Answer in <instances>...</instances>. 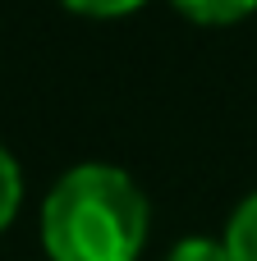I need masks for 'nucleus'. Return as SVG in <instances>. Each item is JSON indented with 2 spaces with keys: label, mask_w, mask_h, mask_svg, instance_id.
<instances>
[{
  "label": "nucleus",
  "mask_w": 257,
  "mask_h": 261,
  "mask_svg": "<svg viewBox=\"0 0 257 261\" xmlns=\"http://www.w3.org/2000/svg\"><path fill=\"white\" fill-rule=\"evenodd\" d=\"M18 197H23V179H18V165H14V156L0 147V229L14 220V211H18Z\"/></svg>",
  "instance_id": "20e7f679"
},
{
  "label": "nucleus",
  "mask_w": 257,
  "mask_h": 261,
  "mask_svg": "<svg viewBox=\"0 0 257 261\" xmlns=\"http://www.w3.org/2000/svg\"><path fill=\"white\" fill-rule=\"evenodd\" d=\"M170 261H230V252H225V243H216V239H184V243L170 252Z\"/></svg>",
  "instance_id": "39448f33"
},
{
  "label": "nucleus",
  "mask_w": 257,
  "mask_h": 261,
  "mask_svg": "<svg viewBox=\"0 0 257 261\" xmlns=\"http://www.w3.org/2000/svg\"><path fill=\"white\" fill-rule=\"evenodd\" d=\"M225 252L230 261H257V193L235 211V220L225 229Z\"/></svg>",
  "instance_id": "f03ea898"
},
{
  "label": "nucleus",
  "mask_w": 257,
  "mask_h": 261,
  "mask_svg": "<svg viewBox=\"0 0 257 261\" xmlns=\"http://www.w3.org/2000/svg\"><path fill=\"white\" fill-rule=\"evenodd\" d=\"M147 239V197L115 165L69 170L41 206L51 261H133Z\"/></svg>",
  "instance_id": "f257e3e1"
},
{
  "label": "nucleus",
  "mask_w": 257,
  "mask_h": 261,
  "mask_svg": "<svg viewBox=\"0 0 257 261\" xmlns=\"http://www.w3.org/2000/svg\"><path fill=\"white\" fill-rule=\"evenodd\" d=\"M175 5L198 23H239L257 9V0H175Z\"/></svg>",
  "instance_id": "7ed1b4c3"
},
{
  "label": "nucleus",
  "mask_w": 257,
  "mask_h": 261,
  "mask_svg": "<svg viewBox=\"0 0 257 261\" xmlns=\"http://www.w3.org/2000/svg\"><path fill=\"white\" fill-rule=\"evenodd\" d=\"M60 5H69V9H78V14H92V18H115V14L138 9L143 0H60Z\"/></svg>",
  "instance_id": "423d86ee"
}]
</instances>
